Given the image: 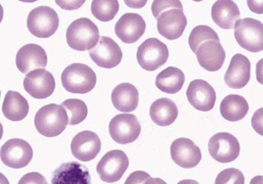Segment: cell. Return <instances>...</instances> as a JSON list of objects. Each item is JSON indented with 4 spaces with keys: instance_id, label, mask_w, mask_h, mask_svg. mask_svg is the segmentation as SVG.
I'll list each match as a JSON object with an SVG mask.
<instances>
[{
    "instance_id": "obj_1",
    "label": "cell",
    "mask_w": 263,
    "mask_h": 184,
    "mask_svg": "<svg viewBox=\"0 0 263 184\" xmlns=\"http://www.w3.org/2000/svg\"><path fill=\"white\" fill-rule=\"evenodd\" d=\"M69 125V115L61 105L50 104L41 108L34 117V126L40 135L48 138L59 136Z\"/></svg>"
},
{
    "instance_id": "obj_2",
    "label": "cell",
    "mask_w": 263,
    "mask_h": 184,
    "mask_svg": "<svg viewBox=\"0 0 263 184\" xmlns=\"http://www.w3.org/2000/svg\"><path fill=\"white\" fill-rule=\"evenodd\" d=\"M63 88L76 94H85L91 91L97 84V75L88 66L73 64L61 74Z\"/></svg>"
},
{
    "instance_id": "obj_3",
    "label": "cell",
    "mask_w": 263,
    "mask_h": 184,
    "mask_svg": "<svg viewBox=\"0 0 263 184\" xmlns=\"http://www.w3.org/2000/svg\"><path fill=\"white\" fill-rule=\"evenodd\" d=\"M100 38L98 26L87 18H80L70 24L67 30L68 45L76 51H90Z\"/></svg>"
},
{
    "instance_id": "obj_4",
    "label": "cell",
    "mask_w": 263,
    "mask_h": 184,
    "mask_svg": "<svg viewBox=\"0 0 263 184\" xmlns=\"http://www.w3.org/2000/svg\"><path fill=\"white\" fill-rule=\"evenodd\" d=\"M234 36L238 45L252 53L263 51V24L253 18L237 21Z\"/></svg>"
},
{
    "instance_id": "obj_5",
    "label": "cell",
    "mask_w": 263,
    "mask_h": 184,
    "mask_svg": "<svg viewBox=\"0 0 263 184\" xmlns=\"http://www.w3.org/2000/svg\"><path fill=\"white\" fill-rule=\"evenodd\" d=\"M169 50L160 39L152 37L144 40L138 48L137 60L139 66L148 72L163 67L168 60Z\"/></svg>"
},
{
    "instance_id": "obj_6",
    "label": "cell",
    "mask_w": 263,
    "mask_h": 184,
    "mask_svg": "<svg viewBox=\"0 0 263 184\" xmlns=\"http://www.w3.org/2000/svg\"><path fill=\"white\" fill-rule=\"evenodd\" d=\"M27 27L32 35L40 38H48L59 27L58 15L49 7L35 8L28 15Z\"/></svg>"
},
{
    "instance_id": "obj_7",
    "label": "cell",
    "mask_w": 263,
    "mask_h": 184,
    "mask_svg": "<svg viewBox=\"0 0 263 184\" xmlns=\"http://www.w3.org/2000/svg\"><path fill=\"white\" fill-rule=\"evenodd\" d=\"M141 133V126L135 115L120 114L111 119L109 134L114 142L118 144H129L135 142Z\"/></svg>"
},
{
    "instance_id": "obj_8",
    "label": "cell",
    "mask_w": 263,
    "mask_h": 184,
    "mask_svg": "<svg viewBox=\"0 0 263 184\" xmlns=\"http://www.w3.org/2000/svg\"><path fill=\"white\" fill-rule=\"evenodd\" d=\"M128 163V158L122 150H112L101 158L97 166V172L104 182L114 183L122 178Z\"/></svg>"
},
{
    "instance_id": "obj_9",
    "label": "cell",
    "mask_w": 263,
    "mask_h": 184,
    "mask_svg": "<svg viewBox=\"0 0 263 184\" xmlns=\"http://www.w3.org/2000/svg\"><path fill=\"white\" fill-rule=\"evenodd\" d=\"M0 156L2 161L7 167L22 169L31 161L33 151L30 144L26 141L22 139H11L3 145Z\"/></svg>"
},
{
    "instance_id": "obj_10",
    "label": "cell",
    "mask_w": 263,
    "mask_h": 184,
    "mask_svg": "<svg viewBox=\"0 0 263 184\" xmlns=\"http://www.w3.org/2000/svg\"><path fill=\"white\" fill-rule=\"evenodd\" d=\"M209 151L215 160L226 163L231 162L238 157L240 146L234 136L228 133H219L211 138L209 142Z\"/></svg>"
},
{
    "instance_id": "obj_11",
    "label": "cell",
    "mask_w": 263,
    "mask_h": 184,
    "mask_svg": "<svg viewBox=\"0 0 263 184\" xmlns=\"http://www.w3.org/2000/svg\"><path fill=\"white\" fill-rule=\"evenodd\" d=\"M93 63L103 69H113L122 60V51L120 47L108 36H102L98 45L89 51Z\"/></svg>"
},
{
    "instance_id": "obj_12",
    "label": "cell",
    "mask_w": 263,
    "mask_h": 184,
    "mask_svg": "<svg viewBox=\"0 0 263 184\" xmlns=\"http://www.w3.org/2000/svg\"><path fill=\"white\" fill-rule=\"evenodd\" d=\"M48 64L46 51L39 45L28 44L23 46L17 53L16 66L26 76L36 70H45Z\"/></svg>"
},
{
    "instance_id": "obj_13",
    "label": "cell",
    "mask_w": 263,
    "mask_h": 184,
    "mask_svg": "<svg viewBox=\"0 0 263 184\" xmlns=\"http://www.w3.org/2000/svg\"><path fill=\"white\" fill-rule=\"evenodd\" d=\"M173 161L183 169H192L198 165L202 158L201 150L192 140L179 138L170 147Z\"/></svg>"
},
{
    "instance_id": "obj_14",
    "label": "cell",
    "mask_w": 263,
    "mask_h": 184,
    "mask_svg": "<svg viewBox=\"0 0 263 184\" xmlns=\"http://www.w3.org/2000/svg\"><path fill=\"white\" fill-rule=\"evenodd\" d=\"M186 97L191 106L202 112L213 110L217 100V94L213 86L200 79L190 83L186 90Z\"/></svg>"
},
{
    "instance_id": "obj_15",
    "label": "cell",
    "mask_w": 263,
    "mask_h": 184,
    "mask_svg": "<svg viewBox=\"0 0 263 184\" xmlns=\"http://www.w3.org/2000/svg\"><path fill=\"white\" fill-rule=\"evenodd\" d=\"M146 23L144 19L135 13H127L120 17L115 24V34L125 44H134L144 34Z\"/></svg>"
},
{
    "instance_id": "obj_16",
    "label": "cell",
    "mask_w": 263,
    "mask_h": 184,
    "mask_svg": "<svg viewBox=\"0 0 263 184\" xmlns=\"http://www.w3.org/2000/svg\"><path fill=\"white\" fill-rule=\"evenodd\" d=\"M25 91L32 97L44 99L52 95L55 90V80L46 70H36L29 73L23 82Z\"/></svg>"
},
{
    "instance_id": "obj_17",
    "label": "cell",
    "mask_w": 263,
    "mask_h": 184,
    "mask_svg": "<svg viewBox=\"0 0 263 184\" xmlns=\"http://www.w3.org/2000/svg\"><path fill=\"white\" fill-rule=\"evenodd\" d=\"M101 147V139L96 133L90 131H84L77 134L71 143L73 155L81 161L95 159L100 153Z\"/></svg>"
},
{
    "instance_id": "obj_18",
    "label": "cell",
    "mask_w": 263,
    "mask_h": 184,
    "mask_svg": "<svg viewBox=\"0 0 263 184\" xmlns=\"http://www.w3.org/2000/svg\"><path fill=\"white\" fill-rule=\"evenodd\" d=\"M187 24V20L182 10L171 9L164 12L158 18V31L167 39L179 38Z\"/></svg>"
},
{
    "instance_id": "obj_19",
    "label": "cell",
    "mask_w": 263,
    "mask_h": 184,
    "mask_svg": "<svg viewBox=\"0 0 263 184\" xmlns=\"http://www.w3.org/2000/svg\"><path fill=\"white\" fill-rule=\"evenodd\" d=\"M88 170L77 161L60 165L54 172L51 184H90Z\"/></svg>"
},
{
    "instance_id": "obj_20",
    "label": "cell",
    "mask_w": 263,
    "mask_h": 184,
    "mask_svg": "<svg viewBox=\"0 0 263 184\" xmlns=\"http://www.w3.org/2000/svg\"><path fill=\"white\" fill-rule=\"evenodd\" d=\"M197 59L199 65L209 72H217L225 63L226 53L220 42L208 40L197 50Z\"/></svg>"
},
{
    "instance_id": "obj_21",
    "label": "cell",
    "mask_w": 263,
    "mask_h": 184,
    "mask_svg": "<svg viewBox=\"0 0 263 184\" xmlns=\"http://www.w3.org/2000/svg\"><path fill=\"white\" fill-rule=\"evenodd\" d=\"M251 63L242 54H235L230 61L224 81L226 85L233 89L243 88L250 81Z\"/></svg>"
},
{
    "instance_id": "obj_22",
    "label": "cell",
    "mask_w": 263,
    "mask_h": 184,
    "mask_svg": "<svg viewBox=\"0 0 263 184\" xmlns=\"http://www.w3.org/2000/svg\"><path fill=\"white\" fill-rule=\"evenodd\" d=\"M111 100L116 110L122 113H129L137 109L139 104V92L129 83L117 85L111 94Z\"/></svg>"
},
{
    "instance_id": "obj_23",
    "label": "cell",
    "mask_w": 263,
    "mask_h": 184,
    "mask_svg": "<svg viewBox=\"0 0 263 184\" xmlns=\"http://www.w3.org/2000/svg\"><path fill=\"white\" fill-rule=\"evenodd\" d=\"M212 18L220 28L232 29L239 21L240 12L234 2L220 0L212 8Z\"/></svg>"
},
{
    "instance_id": "obj_24",
    "label": "cell",
    "mask_w": 263,
    "mask_h": 184,
    "mask_svg": "<svg viewBox=\"0 0 263 184\" xmlns=\"http://www.w3.org/2000/svg\"><path fill=\"white\" fill-rule=\"evenodd\" d=\"M152 120L159 127H169L176 120L178 109L174 101L169 98H159L154 101L149 109Z\"/></svg>"
},
{
    "instance_id": "obj_25",
    "label": "cell",
    "mask_w": 263,
    "mask_h": 184,
    "mask_svg": "<svg viewBox=\"0 0 263 184\" xmlns=\"http://www.w3.org/2000/svg\"><path fill=\"white\" fill-rule=\"evenodd\" d=\"M3 113L9 120L21 121L29 113L28 101L21 93L10 90L6 94L3 104Z\"/></svg>"
},
{
    "instance_id": "obj_26",
    "label": "cell",
    "mask_w": 263,
    "mask_h": 184,
    "mask_svg": "<svg viewBox=\"0 0 263 184\" xmlns=\"http://www.w3.org/2000/svg\"><path fill=\"white\" fill-rule=\"evenodd\" d=\"M220 112L223 118L228 121H239L246 117L249 112V104L241 95H227L220 105Z\"/></svg>"
},
{
    "instance_id": "obj_27",
    "label": "cell",
    "mask_w": 263,
    "mask_h": 184,
    "mask_svg": "<svg viewBox=\"0 0 263 184\" xmlns=\"http://www.w3.org/2000/svg\"><path fill=\"white\" fill-rule=\"evenodd\" d=\"M185 81V77L182 71L179 69L169 67L161 72L156 79V86L161 91L174 94L180 91Z\"/></svg>"
},
{
    "instance_id": "obj_28",
    "label": "cell",
    "mask_w": 263,
    "mask_h": 184,
    "mask_svg": "<svg viewBox=\"0 0 263 184\" xmlns=\"http://www.w3.org/2000/svg\"><path fill=\"white\" fill-rule=\"evenodd\" d=\"M119 10V3L116 0H93L91 3L92 15L102 22L114 19Z\"/></svg>"
},
{
    "instance_id": "obj_29",
    "label": "cell",
    "mask_w": 263,
    "mask_h": 184,
    "mask_svg": "<svg viewBox=\"0 0 263 184\" xmlns=\"http://www.w3.org/2000/svg\"><path fill=\"white\" fill-rule=\"evenodd\" d=\"M61 106L67 110L69 115V125L77 126L85 120L88 114V109L86 104L77 98H70L62 101Z\"/></svg>"
},
{
    "instance_id": "obj_30",
    "label": "cell",
    "mask_w": 263,
    "mask_h": 184,
    "mask_svg": "<svg viewBox=\"0 0 263 184\" xmlns=\"http://www.w3.org/2000/svg\"><path fill=\"white\" fill-rule=\"evenodd\" d=\"M208 40L220 42V37L213 28L205 25H199L195 27L189 36L190 48L195 54L197 53L198 48Z\"/></svg>"
},
{
    "instance_id": "obj_31",
    "label": "cell",
    "mask_w": 263,
    "mask_h": 184,
    "mask_svg": "<svg viewBox=\"0 0 263 184\" xmlns=\"http://www.w3.org/2000/svg\"><path fill=\"white\" fill-rule=\"evenodd\" d=\"M215 184H245V176L238 169L229 168L217 176Z\"/></svg>"
},
{
    "instance_id": "obj_32",
    "label": "cell",
    "mask_w": 263,
    "mask_h": 184,
    "mask_svg": "<svg viewBox=\"0 0 263 184\" xmlns=\"http://www.w3.org/2000/svg\"><path fill=\"white\" fill-rule=\"evenodd\" d=\"M171 9L182 10V5L180 2H154L152 6L153 15L156 19H158L164 12Z\"/></svg>"
},
{
    "instance_id": "obj_33",
    "label": "cell",
    "mask_w": 263,
    "mask_h": 184,
    "mask_svg": "<svg viewBox=\"0 0 263 184\" xmlns=\"http://www.w3.org/2000/svg\"><path fill=\"white\" fill-rule=\"evenodd\" d=\"M18 184H48V182L42 174L37 172H31L24 175Z\"/></svg>"
},
{
    "instance_id": "obj_34",
    "label": "cell",
    "mask_w": 263,
    "mask_h": 184,
    "mask_svg": "<svg viewBox=\"0 0 263 184\" xmlns=\"http://www.w3.org/2000/svg\"><path fill=\"white\" fill-rule=\"evenodd\" d=\"M151 178V175L143 171H136L132 173L125 180L124 184H144L147 179Z\"/></svg>"
},
{
    "instance_id": "obj_35",
    "label": "cell",
    "mask_w": 263,
    "mask_h": 184,
    "mask_svg": "<svg viewBox=\"0 0 263 184\" xmlns=\"http://www.w3.org/2000/svg\"><path fill=\"white\" fill-rule=\"evenodd\" d=\"M252 128L258 135L263 136V108L254 113L252 117Z\"/></svg>"
},
{
    "instance_id": "obj_36",
    "label": "cell",
    "mask_w": 263,
    "mask_h": 184,
    "mask_svg": "<svg viewBox=\"0 0 263 184\" xmlns=\"http://www.w3.org/2000/svg\"><path fill=\"white\" fill-rule=\"evenodd\" d=\"M57 5L62 8V9H67V10H76L79 7L83 6L85 2H56Z\"/></svg>"
},
{
    "instance_id": "obj_37",
    "label": "cell",
    "mask_w": 263,
    "mask_h": 184,
    "mask_svg": "<svg viewBox=\"0 0 263 184\" xmlns=\"http://www.w3.org/2000/svg\"><path fill=\"white\" fill-rule=\"evenodd\" d=\"M250 10L256 14H263V2H248Z\"/></svg>"
},
{
    "instance_id": "obj_38",
    "label": "cell",
    "mask_w": 263,
    "mask_h": 184,
    "mask_svg": "<svg viewBox=\"0 0 263 184\" xmlns=\"http://www.w3.org/2000/svg\"><path fill=\"white\" fill-rule=\"evenodd\" d=\"M256 79L260 84L263 85V58L259 60L256 65Z\"/></svg>"
},
{
    "instance_id": "obj_39",
    "label": "cell",
    "mask_w": 263,
    "mask_h": 184,
    "mask_svg": "<svg viewBox=\"0 0 263 184\" xmlns=\"http://www.w3.org/2000/svg\"><path fill=\"white\" fill-rule=\"evenodd\" d=\"M144 184H167V183L161 178H149L145 181Z\"/></svg>"
},
{
    "instance_id": "obj_40",
    "label": "cell",
    "mask_w": 263,
    "mask_h": 184,
    "mask_svg": "<svg viewBox=\"0 0 263 184\" xmlns=\"http://www.w3.org/2000/svg\"><path fill=\"white\" fill-rule=\"evenodd\" d=\"M250 184H263V176H256V177H254L251 180Z\"/></svg>"
},
{
    "instance_id": "obj_41",
    "label": "cell",
    "mask_w": 263,
    "mask_h": 184,
    "mask_svg": "<svg viewBox=\"0 0 263 184\" xmlns=\"http://www.w3.org/2000/svg\"><path fill=\"white\" fill-rule=\"evenodd\" d=\"M177 184H199L196 180H191V179H185V180H181L180 182H178Z\"/></svg>"
}]
</instances>
